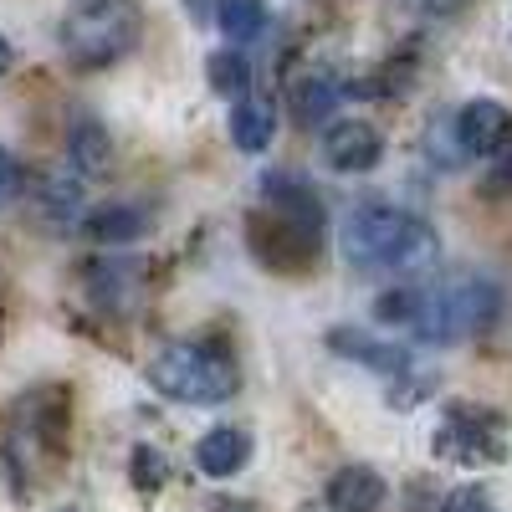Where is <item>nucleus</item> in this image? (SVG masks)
<instances>
[{"instance_id": "obj_1", "label": "nucleus", "mask_w": 512, "mask_h": 512, "mask_svg": "<svg viewBox=\"0 0 512 512\" xmlns=\"http://www.w3.org/2000/svg\"><path fill=\"white\" fill-rule=\"evenodd\" d=\"M344 256L359 272H425L436 262V231L410 210L395 205H359L344 221Z\"/></svg>"}, {"instance_id": "obj_2", "label": "nucleus", "mask_w": 512, "mask_h": 512, "mask_svg": "<svg viewBox=\"0 0 512 512\" xmlns=\"http://www.w3.org/2000/svg\"><path fill=\"white\" fill-rule=\"evenodd\" d=\"M502 313V292L492 277H456L446 287H420L415 308V333L425 344H456V338L487 333Z\"/></svg>"}, {"instance_id": "obj_3", "label": "nucleus", "mask_w": 512, "mask_h": 512, "mask_svg": "<svg viewBox=\"0 0 512 512\" xmlns=\"http://www.w3.org/2000/svg\"><path fill=\"white\" fill-rule=\"evenodd\" d=\"M139 0H72L62 16V47L77 67H108L134 52Z\"/></svg>"}, {"instance_id": "obj_4", "label": "nucleus", "mask_w": 512, "mask_h": 512, "mask_svg": "<svg viewBox=\"0 0 512 512\" xmlns=\"http://www.w3.org/2000/svg\"><path fill=\"white\" fill-rule=\"evenodd\" d=\"M149 384L164 400H180V405H221L236 395V364L205 344H169L149 359Z\"/></svg>"}, {"instance_id": "obj_5", "label": "nucleus", "mask_w": 512, "mask_h": 512, "mask_svg": "<svg viewBox=\"0 0 512 512\" xmlns=\"http://www.w3.org/2000/svg\"><path fill=\"white\" fill-rule=\"evenodd\" d=\"M431 446H436L441 461H456V466H492V461L507 456V425H502L497 410L456 405V410H446Z\"/></svg>"}, {"instance_id": "obj_6", "label": "nucleus", "mask_w": 512, "mask_h": 512, "mask_svg": "<svg viewBox=\"0 0 512 512\" xmlns=\"http://www.w3.org/2000/svg\"><path fill=\"white\" fill-rule=\"evenodd\" d=\"M323 159L338 175H364V169H374L384 159V134L364 118H344L323 134Z\"/></svg>"}, {"instance_id": "obj_7", "label": "nucleus", "mask_w": 512, "mask_h": 512, "mask_svg": "<svg viewBox=\"0 0 512 512\" xmlns=\"http://www.w3.org/2000/svg\"><path fill=\"white\" fill-rule=\"evenodd\" d=\"M451 134H456L461 154H497L512 139V113L492 98H472L466 108H456Z\"/></svg>"}, {"instance_id": "obj_8", "label": "nucleus", "mask_w": 512, "mask_h": 512, "mask_svg": "<svg viewBox=\"0 0 512 512\" xmlns=\"http://www.w3.org/2000/svg\"><path fill=\"white\" fill-rule=\"evenodd\" d=\"M384 497H390V487H384V477L374 472V466H338V472L328 477L333 512H379Z\"/></svg>"}, {"instance_id": "obj_9", "label": "nucleus", "mask_w": 512, "mask_h": 512, "mask_svg": "<svg viewBox=\"0 0 512 512\" xmlns=\"http://www.w3.org/2000/svg\"><path fill=\"white\" fill-rule=\"evenodd\" d=\"M246 461H251V436L236 431V425H216V431H205L200 446H195V466L205 477H216V482L236 477Z\"/></svg>"}, {"instance_id": "obj_10", "label": "nucleus", "mask_w": 512, "mask_h": 512, "mask_svg": "<svg viewBox=\"0 0 512 512\" xmlns=\"http://www.w3.org/2000/svg\"><path fill=\"white\" fill-rule=\"evenodd\" d=\"M149 231V210L144 205H128V200H113V205H98L82 216V236L88 241H103V246H128Z\"/></svg>"}, {"instance_id": "obj_11", "label": "nucleus", "mask_w": 512, "mask_h": 512, "mask_svg": "<svg viewBox=\"0 0 512 512\" xmlns=\"http://www.w3.org/2000/svg\"><path fill=\"white\" fill-rule=\"evenodd\" d=\"M328 349L354 359V364H364V369H379V374H410V354L395 349V344H379V338H369L364 328H333Z\"/></svg>"}, {"instance_id": "obj_12", "label": "nucleus", "mask_w": 512, "mask_h": 512, "mask_svg": "<svg viewBox=\"0 0 512 512\" xmlns=\"http://www.w3.org/2000/svg\"><path fill=\"white\" fill-rule=\"evenodd\" d=\"M267 195L277 200V210L287 216V226L308 231V236H318V231H323V205H318V195H313V185H308V180L267 175Z\"/></svg>"}, {"instance_id": "obj_13", "label": "nucleus", "mask_w": 512, "mask_h": 512, "mask_svg": "<svg viewBox=\"0 0 512 512\" xmlns=\"http://www.w3.org/2000/svg\"><path fill=\"white\" fill-rule=\"evenodd\" d=\"M67 154L72 164L82 169V175H103V169L113 164V139H108V128L93 118V113H82L72 118V134H67Z\"/></svg>"}, {"instance_id": "obj_14", "label": "nucleus", "mask_w": 512, "mask_h": 512, "mask_svg": "<svg viewBox=\"0 0 512 512\" xmlns=\"http://www.w3.org/2000/svg\"><path fill=\"white\" fill-rule=\"evenodd\" d=\"M272 139H277V113H272V103L241 98V103L231 108V144H236L241 154H262Z\"/></svg>"}, {"instance_id": "obj_15", "label": "nucleus", "mask_w": 512, "mask_h": 512, "mask_svg": "<svg viewBox=\"0 0 512 512\" xmlns=\"http://www.w3.org/2000/svg\"><path fill=\"white\" fill-rule=\"evenodd\" d=\"M216 16H221V31L231 41H251V36H262V26H267V0H221Z\"/></svg>"}, {"instance_id": "obj_16", "label": "nucleus", "mask_w": 512, "mask_h": 512, "mask_svg": "<svg viewBox=\"0 0 512 512\" xmlns=\"http://www.w3.org/2000/svg\"><path fill=\"white\" fill-rule=\"evenodd\" d=\"M205 72H210V88L221 98H246V88H251V62L241 52H216L205 62Z\"/></svg>"}, {"instance_id": "obj_17", "label": "nucleus", "mask_w": 512, "mask_h": 512, "mask_svg": "<svg viewBox=\"0 0 512 512\" xmlns=\"http://www.w3.org/2000/svg\"><path fill=\"white\" fill-rule=\"evenodd\" d=\"M292 108H297L303 123H323L338 108V88L323 82V77H308V82H297V88H292Z\"/></svg>"}, {"instance_id": "obj_18", "label": "nucleus", "mask_w": 512, "mask_h": 512, "mask_svg": "<svg viewBox=\"0 0 512 512\" xmlns=\"http://www.w3.org/2000/svg\"><path fill=\"white\" fill-rule=\"evenodd\" d=\"M415 308H420V287H410V282L374 297V318L379 323H415Z\"/></svg>"}, {"instance_id": "obj_19", "label": "nucleus", "mask_w": 512, "mask_h": 512, "mask_svg": "<svg viewBox=\"0 0 512 512\" xmlns=\"http://www.w3.org/2000/svg\"><path fill=\"white\" fill-rule=\"evenodd\" d=\"M128 477H134L144 492H159L169 482V461L154 446H134V461H128Z\"/></svg>"}, {"instance_id": "obj_20", "label": "nucleus", "mask_w": 512, "mask_h": 512, "mask_svg": "<svg viewBox=\"0 0 512 512\" xmlns=\"http://www.w3.org/2000/svg\"><path fill=\"white\" fill-rule=\"evenodd\" d=\"M21 190H26V169H21V159H16L6 144H0V210L16 205Z\"/></svg>"}, {"instance_id": "obj_21", "label": "nucleus", "mask_w": 512, "mask_h": 512, "mask_svg": "<svg viewBox=\"0 0 512 512\" xmlns=\"http://www.w3.org/2000/svg\"><path fill=\"white\" fill-rule=\"evenodd\" d=\"M441 512H492V502H487L482 487H456V492L441 502Z\"/></svg>"}, {"instance_id": "obj_22", "label": "nucleus", "mask_w": 512, "mask_h": 512, "mask_svg": "<svg viewBox=\"0 0 512 512\" xmlns=\"http://www.w3.org/2000/svg\"><path fill=\"white\" fill-rule=\"evenodd\" d=\"M185 6H190V16H195V21H210V16H216V6H221V0H185Z\"/></svg>"}, {"instance_id": "obj_23", "label": "nucleus", "mask_w": 512, "mask_h": 512, "mask_svg": "<svg viewBox=\"0 0 512 512\" xmlns=\"http://www.w3.org/2000/svg\"><path fill=\"white\" fill-rule=\"evenodd\" d=\"M11 62H16V52H11V41H6V36H0V77H6V72H11Z\"/></svg>"}]
</instances>
